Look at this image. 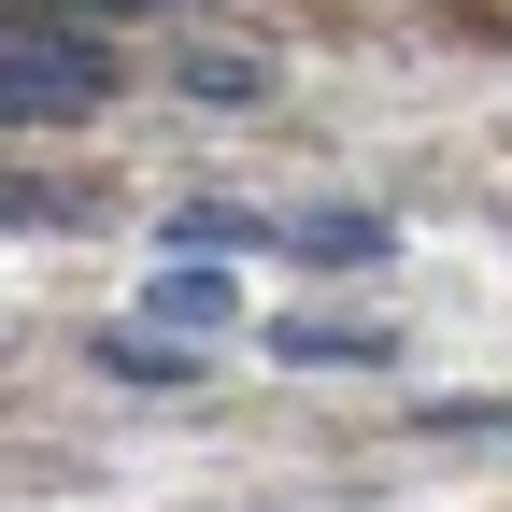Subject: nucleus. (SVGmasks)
<instances>
[{
    "label": "nucleus",
    "mask_w": 512,
    "mask_h": 512,
    "mask_svg": "<svg viewBox=\"0 0 512 512\" xmlns=\"http://www.w3.org/2000/svg\"><path fill=\"white\" fill-rule=\"evenodd\" d=\"M0 100H15V128H29V114L57 128V114H100L114 72H100V43H86L72 15H15V43H0Z\"/></svg>",
    "instance_id": "nucleus-1"
},
{
    "label": "nucleus",
    "mask_w": 512,
    "mask_h": 512,
    "mask_svg": "<svg viewBox=\"0 0 512 512\" xmlns=\"http://www.w3.org/2000/svg\"><path fill=\"white\" fill-rule=\"evenodd\" d=\"M185 86H200L214 114H228V100H271V57H242V43H214V57H185Z\"/></svg>",
    "instance_id": "nucleus-2"
},
{
    "label": "nucleus",
    "mask_w": 512,
    "mask_h": 512,
    "mask_svg": "<svg viewBox=\"0 0 512 512\" xmlns=\"http://www.w3.org/2000/svg\"><path fill=\"white\" fill-rule=\"evenodd\" d=\"M285 356H313V370H328V356H384V328H356V313H299V328H271Z\"/></svg>",
    "instance_id": "nucleus-3"
},
{
    "label": "nucleus",
    "mask_w": 512,
    "mask_h": 512,
    "mask_svg": "<svg viewBox=\"0 0 512 512\" xmlns=\"http://www.w3.org/2000/svg\"><path fill=\"white\" fill-rule=\"evenodd\" d=\"M143 299L171 313V328H214V313H228V271H157Z\"/></svg>",
    "instance_id": "nucleus-4"
},
{
    "label": "nucleus",
    "mask_w": 512,
    "mask_h": 512,
    "mask_svg": "<svg viewBox=\"0 0 512 512\" xmlns=\"http://www.w3.org/2000/svg\"><path fill=\"white\" fill-rule=\"evenodd\" d=\"M285 242H299V256H370V242H384V228H370V214H299V228H285Z\"/></svg>",
    "instance_id": "nucleus-5"
},
{
    "label": "nucleus",
    "mask_w": 512,
    "mask_h": 512,
    "mask_svg": "<svg viewBox=\"0 0 512 512\" xmlns=\"http://www.w3.org/2000/svg\"><path fill=\"white\" fill-rule=\"evenodd\" d=\"M100 15H128V0H100ZM143 15H157V0H143Z\"/></svg>",
    "instance_id": "nucleus-6"
}]
</instances>
